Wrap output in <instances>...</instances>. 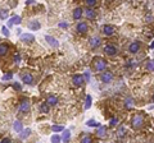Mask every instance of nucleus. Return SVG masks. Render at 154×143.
Here are the masks:
<instances>
[{
    "label": "nucleus",
    "instance_id": "nucleus-1",
    "mask_svg": "<svg viewBox=\"0 0 154 143\" xmlns=\"http://www.w3.org/2000/svg\"><path fill=\"white\" fill-rule=\"evenodd\" d=\"M94 65H95V69H96V70L102 72V70H104V69H105L107 63H105V60H104V59L98 58V59H95V60H94Z\"/></svg>",
    "mask_w": 154,
    "mask_h": 143
},
{
    "label": "nucleus",
    "instance_id": "nucleus-2",
    "mask_svg": "<svg viewBox=\"0 0 154 143\" xmlns=\"http://www.w3.org/2000/svg\"><path fill=\"white\" fill-rule=\"evenodd\" d=\"M142 123H144V119H142V116H141V115H136V116L132 119V125H134V128H135V129L141 128Z\"/></svg>",
    "mask_w": 154,
    "mask_h": 143
},
{
    "label": "nucleus",
    "instance_id": "nucleus-3",
    "mask_svg": "<svg viewBox=\"0 0 154 143\" xmlns=\"http://www.w3.org/2000/svg\"><path fill=\"white\" fill-rule=\"evenodd\" d=\"M104 53H105L107 55H109V56H113V55L117 54V49H116V46H113V45H107V46L104 47Z\"/></svg>",
    "mask_w": 154,
    "mask_h": 143
},
{
    "label": "nucleus",
    "instance_id": "nucleus-4",
    "mask_svg": "<svg viewBox=\"0 0 154 143\" xmlns=\"http://www.w3.org/2000/svg\"><path fill=\"white\" fill-rule=\"evenodd\" d=\"M112 79H113V74H112V73L105 72V73L102 74V82H103V83H111Z\"/></svg>",
    "mask_w": 154,
    "mask_h": 143
},
{
    "label": "nucleus",
    "instance_id": "nucleus-5",
    "mask_svg": "<svg viewBox=\"0 0 154 143\" xmlns=\"http://www.w3.org/2000/svg\"><path fill=\"white\" fill-rule=\"evenodd\" d=\"M72 81H73V84H74V86H79V87L85 83V78H84L82 75H74Z\"/></svg>",
    "mask_w": 154,
    "mask_h": 143
},
{
    "label": "nucleus",
    "instance_id": "nucleus-6",
    "mask_svg": "<svg viewBox=\"0 0 154 143\" xmlns=\"http://www.w3.org/2000/svg\"><path fill=\"white\" fill-rule=\"evenodd\" d=\"M34 40H35V37L31 33H23V35H21V41L22 42H34Z\"/></svg>",
    "mask_w": 154,
    "mask_h": 143
},
{
    "label": "nucleus",
    "instance_id": "nucleus-7",
    "mask_svg": "<svg viewBox=\"0 0 154 143\" xmlns=\"http://www.w3.org/2000/svg\"><path fill=\"white\" fill-rule=\"evenodd\" d=\"M76 30H77V32H80V33H85V32H87V23H85V22H80L79 24H77Z\"/></svg>",
    "mask_w": 154,
    "mask_h": 143
},
{
    "label": "nucleus",
    "instance_id": "nucleus-8",
    "mask_svg": "<svg viewBox=\"0 0 154 143\" xmlns=\"http://www.w3.org/2000/svg\"><path fill=\"white\" fill-rule=\"evenodd\" d=\"M139 49H140V44H139L137 41H135V42H132V44L130 45V47H128V50H130V53H132V54H136V53L139 51Z\"/></svg>",
    "mask_w": 154,
    "mask_h": 143
},
{
    "label": "nucleus",
    "instance_id": "nucleus-9",
    "mask_svg": "<svg viewBox=\"0 0 154 143\" xmlns=\"http://www.w3.org/2000/svg\"><path fill=\"white\" fill-rule=\"evenodd\" d=\"M46 103H48V105L54 106V105H57V103H58V98H57L54 95H49V96H48V98H46Z\"/></svg>",
    "mask_w": 154,
    "mask_h": 143
},
{
    "label": "nucleus",
    "instance_id": "nucleus-10",
    "mask_svg": "<svg viewBox=\"0 0 154 143\" xmlns=\"http://www.w3.org/2000/svg\"><path fill=\"white\" fill-rule=\"evenodd\" d=\"M103 32H104V35H107V36H112V35L114 33V28H113L112 26H104V27H103Z\"/></svg>",
    "mask_w": 154,
    "mask_h": 143
},
{
    "label": "nucleus",
    "instance_id": "nucleus-11",
    "mask_svg": "<svg viewBox=\"0 0 154 143\" xmlns=\"http://www.w3.org/2000/svg\"><path fill=\"white\" fill-rule=\"evenodd\" d=\"M45 40H46V42H49V45H51L53 47H57L59 44H58V41L54 38V37H51V36H45Z\"/></svg>",
    "mask_w": 154,
    "mask_h": 143
},
{
    "label": "nucleus",
    "instance_id": "nucleus-12",
    "mask_svg": "<svg viewBox=\"0 0 154 143\" xmlns=\"http://www.w3.org/2000/svg\"><path fill=\"white\" fill-rule=\"evenodd\" d=\"M90 45H91V47H98V46L100 45V38H99L98 36L91 37V38H90Z\"/></svg>",
    "mask_w": 154,
    "mask_h": 143
},
{
    "label": "nucleus",
    "instance_id": "nucleus-13",
    "mask_svg": "<svg viewBox=\"0 0 154 143\" xmlns=\"http://www.w3.org/2000/svg\"><path fill=\"white\" fill-rule=\"evenodd\" d=\"M22 81H23L25 83H27V84H32L34 78H32V75H31V74L26 73V74H23V75H22Z\"/></svg>",
    "mask_w": 154,
    "mask_h": 143
},
{
    "label": "nucleus",
    "instance_id": "nucleus-14",
    "mask_svg": "<svg viewBox=\"0 0 154 143\" xmlns=\"http://www.w3.org/2000/svg\"><path fill=\"white\" fill-rule=\"evenodd\" d=\"M21 23V17L19 16H16V17H12L8 22V26H13V24H19Z\"/></svg>",
    "mask_w": 154,
    "mask_h": 143
},
{
    "label": "nucleus",
    "instance_id": "nucleus-15",
    "mask_svg": "<svg viewBox=\"0 0 154 143\" xmlns=\"http://www.w3.org/2000/svg\"><path fill=\"white\" fill-rule=\"evenodd\" d=\"M105 133H107V128L103 126V125H99V126H98V132H96L98 137L103 138V137H105Z\"/></svg>",
    "mask_w": 154,
    "mask_h": 143
},
{
    "label": "nucleus",
    "instance_id": "nucleus-16",
    "mask_svg": "<svg viewBox=\"0 0 154 143\" xmlns=\"http://www.w3.org/2000/svg\"><path fill=\"white\" fill-rule=\"evenodd\" d=\"M85 14H86V18L87 19H94L95 17H96V13H95V10H93V9H86V12H85Z\"/></svg>",
    "mask_w": 154,
    "mask_h": 143
},
{
    "label": "nucleus",
    "instance_id": "nucleus-17",
    "mask_svg": "<svg viewBox=\"0 0 154 143\" xmlns=\"http://www.w3.org/2000/svg\"><path fill=\"white\" fill-rule=\"evenodd\" d=\"M28 27H30L32 31H36V30L40 28V23H39L37 21H31V22H28Z\"/></svg>",
    "mask_w": 154,
    "mask_h": 143
},
{
    "label": "nucleus",
    "instance_id": "nucleus-18",
    "mask_svg": "<svg viewBox=\"0 0 154 143\" xmlns=\"http://www.w3.org/2000/svg\"><path fill=\"white\" fill-rule=\"evenodd\" d=\"M81 16H82V9L81 8H77V9L73 10V18L74 19H80Z\"/></svg>",
    "mask_w": 154,
    "mask_h": 143
},
{
    "label": "nucleus",
    "instance_id": "nucleus-19",
    "mask_svg": "<svg viewBox=\"0 0 154 143\" xmlns=\"http://www.w3.org/2000/svg\"><path fill=\"white\" fill-rule=\"evenodd\" d=\"M8 50H9V47L7 46V45H0V56H5L7 54H8Z\"/></svg>",
    "mask_w": 154,
    "mask_h": 143
},
{
    "label": "nucleus",
    "instance_id": "nucleus-20",
    "mask_svg": "<svg viewBox=\"0 0 154 143\" xmlns=\"http://www.w3.org/2000/svg\"><path fill=\"white\" fill-rule=\"evenodd\" d=\"M28 109H30V103H28V101H27V100L22 101V103H21V111L25 112V111H27Z\"/></svg>",
    "mask_w": 154,
    "mask_h": 143
},
{
    "label": "nucleus",
    "instance_id": "nucleus-21",
    "mask_svg": "<svg viewBox=\"0 0 154 143\" xmlns=\"http://www.w3.org/2000/svg\"><path fill=\"white\" fill-rule=\"evenodd\" d=\"M90 107H91V96L87 95V96H86V100H85V109L87 110V109H90Z\"/></svg>",
    "mask_w": 154,
    "mask_h": 143
},
{
    "label": "nucleus",
    "instance_id": "nucleus-22",
    "mask_svg": "<svg viewBox=\"0 0 154 143\" xmlns=\"http://www.w3.org/2000/svg\"><path fill=\"white\" fill-rule=\"evenodd\" d=\"M30 134H31V129H28V128H27L26 130H21V138H22V139L27 138Z\"/></svg>",
    "mask_w": 154,
    "mask_h": 143
},
{
    "label": "nucleus",
    "instance_id": "nucleus-23",
    "mask_svg": "<svg viewBox=\"0 0 154 143\" xmlns=\"http://www.w3.org/2000/svg\"><path fill=\"white\" fill-rule=\"evenodd\" d=\"M13 128H14V130H16V132H21L23 126H22L21 121H18V120H17V121H14V125H13Z\"/></svg>",
    "mask_w": 154,
    "mask_h": 143
},
{
    "label": "nucleus",
    "instance_id": "nucleus-24",
    "mask_svg": "<svg viewBox=\"0 0 154 143\" xmlns=\"http://www.w3.org/2000/svg\"><path fill=\"white\" fill-rule=\"evenodd\" d=\"M40 110H41V112L42 114H48L49 112V105L45 102V103H42L41 105V107H40Z\"/></svg>",
    "mask_w": 154,
    "mask_h": 143
},
{
    "label": "nucleus",
    "instance_id": "nucleus-25",
    "mask_svg": "<svg viewBox=\"0 0 154 143\" xmlns=\"http://www.w3.org/2000/svg\"><path fill=\"white\" fill-rule=\"evenodd\" d=\"M86 124H87V126H96V128L100 125V124H99L98 121H95L94 119H90V120H87V123H86Z\"/></svg>",
    "mask_w": 154,
    "mask_h": 143
},
{
    "label": "nucleus",
    "instance_id": "nucleus-26",
    "mask_svg": "<svg viewBox=\"0 0 154 143\" xmlns=\"http://www.w3.org/2000/svg\"><path fill=\"white\" fill-rule=\"evenodd\" d=\"M69 137H71V132H69V130H64V132H63V140H64V142L69 140Z\"/></svg>",
    "mask_w": 154,
    "mask_h": 143
},
{
    "label": "nucleus",
    "instance_id": "nucleus-27",
    "mask_svg": "<svg viewBox=\"0 0 154 143\" xmlns=\"http://www.w3.org/2000/svg\"><path fill=\"white\" fill-rule=\"evenodd\" d=\"M51 129H53V132H62V130H64V128L62 125H53Z\"/></svg>",
    "mask_w": 154,
    "mask_h": 143
},
{
    "label": "nucleus",
    "instance_id": "nucleus-28",
    "mask_svg": "<svg viewBox=\"0 0 154 143\" xmlns=\"http://www.w3.org/2000/svg\"><path fill=\"white\" fill-rule=\"evenodd\" d=\"M132 103H134V100L130 97V98H127L126 101H125V106L126 107H130V106H132Z\"/></svg>",
    "mask_w": 154,
    "mask_h": 143
},
{
    "label": "nucleus",
    "instance_id": "nucleus-29",
    "mask_svg": "<svg viewBox=\"0 0 154 143\" xmlns=\"http://www.w3.org/2000/svg\"><path fill=\"white\" fill-rule=\"evenodd\" d=\"M86 5L87 7H95L96 5V0H86Z\"/></svg>",
    "mask_w": 154,
    "mask_h": 143
},
{
    "label": "nucleus",
    "instance_id": "nucleus-30",
    "mask_svg": "<svg viewBox=\"0 0 154 143\" xmlns=\"http://www.w3.org/2000/svg\"><path fill=\"white\" fill-rule=\"evenodd\" d=\"M146 68H148V70H154V60H150V61L148 63Z\"/></svg>",
    "mask_w": 154,
    "mask_h": 143
},
{
    "label": "nucleus",
    "instance_id": "nucleus-31",
    "mask_svg": "<svg viewBox=\"0 0 154 143\" xmlns=\"http://www.w3.org/2000/svg\"><path fill=\"white\" fill-rule=\"evenodd\" d=\"M2 32H3V35H4L5 37H8V36H9V30H8V28H7L5 26H4V27L2 28Z\"/></svg>",
    "mask_w": 154,
    "mask_h": 143
},
{
    "label": "nucleus",
    "instance_id": "nucleus-32",
    "mask_svg": "<svg viewBox=\"0 0 154 143\" xmlns=\"http://www.w3.org/2000/svg\"><path fill=\"white\" fill-rule=\"evenodd\" d=\"M7 16H8V12H7V10H0V18L5 19V18H7Z\"/></svg>",
    "mask_w": 154,
    "mask_h": 143
},
{
    "label": "nucleus",
    "instance_id": "nucleus-33",
    "mask_svg": "<svg viewBox=\"0 0 154 143\" xmlns=\"http://www.w3.org/2000/svg\"><path fill=\"white\" fill-rule=\"evenodd\" d=\"M84 78H85L87 82L90 81V70H86V72H85V74H84Z\"/></svg>",
    "mask_w": 154,
    "mask_h": 143
},
{
    "label": "nucleus",
    "instance_id": "nucleus-34",
    "mask_svg": "<svg viewBox=\"0 0 154 143\" xmlns=\"http://www.w3.org/2000/svg\"><path fill=\"white\" fill-rule=\"evenodd\" d=\"M12 73H9V74H5L4 77H3V81H9V79H12Z\"/></svg>",
    "mask_w": 154,
    "mask_h": 143
},
{
    "label": "nucleus",
    "instance_id": "nucleus-35",
    "mask_svg": "<svg viewBox=\"0 0 154 143\" xmlns=\"http://www.w3.org/2000/svg\"><path fill=\"white\" fill-rule=\"evenodd\" d=\"M125 133H126L125 128H119V130H118V135H119V137H123V135H125Z\"/></svg>",
    "mask_w": 154,
    "mask_h": 143
},
{
    "label": "nucleus",
    "instance_id": "nucleus-36",
    "mask_svg": "<svg viewBox=\"0 0 154 143\" xmlns=\"http://www.w3.org/2000/svg\"><path fill=\"white\" fill-rule=\"evenodd\" d=\"M58 26H59L60 28H67V27H68V23H67V22H60Z\"/></svg>",
    "mask_w": 154,
    "mask_h": 143
},
{
    "label": "nucleus",
    "instance_id": "nucleus-37",
    "mask_svg": "<svg viewBox=\"0 0 154 143\" xmlns=\"http://www.w3.org/2000/svg\"><path fill=\"white\" fill-rule=\"evenodd\" d=\"M59 140H60L59 135H53L51 137V142H59Z\"/></svg>",
    "mask_w": 154,
    "mask_h": 143
},
{
    "label": "nucleus",
    "instance_id": "nucleus-38",
    "mask_svg": "<svg viewBox=\"0 0 154 143\" xmlns=\"http://www.w3.org/2000/svg\"><path fill=\"white\" fill-rule=\"evenodd\" d=\"M91 142V138L90 137H85V138H82V143H90Z\"/></svg>",
    "mask_w": 154,
    "mask_h": 143
},
{
    "label": "nucleus",
    "instance_id": "nucleus-39",
    "mask_svg": "<svg viewBox=\"0 0 154 143\" xmlns=\"http://www.w3.org/2000/svg\"><path fill=\"white\" fill-rule=\"evenodd\" d=\"M13 87H14V89H17V91H21V89H22L21 84H18V83H14V84H13Z\"/></svg>",
    "mask_w": 154,
    "mask_h": 143
},
{
    "label": "nucleus",
    "instance_id": "nucleus-40",
    "mask_svg": "<svg viewBox=\"0 0 154 143\" xmlns=\"http://www.w3.org/2000/svg\"><path fill=\"white\" fill-rule=\"evenodd\" d=\"M117 121H118V120H117V119H114V118H113V119H111V125H116V124H117Z\"/></svg>",
    "mask_w": 154,
    "mask_h": 143
},
{
    "label": "nucleus",
    "instance_id": "nucleus-41",
    "mask_svg": "<svg viewBox=\"0 0 154 143\" xmlns=\"http://www.w3.org/2000/svg\"><path fill=\"white\" fill-rule=\"evenodd\" d=\"M14 60H16L17 63H19V61H21V56H19V55H17V56H14Z\"/></svg>",
    "mask_w": 154,
    "mask_h": 143
},
{
    "label": "nucleus",
    "instance_id": "nucleus-42",
    "mask_svg": "<svg viewBox=\"0 0 154 143\" xmlns=\"http://www.w3.org/2000/svg\"><path fill=\"white\" fill-rule=\"evenodd\" d=\"M2 142H3V143H5V142H10V139H9V138H4Z\"/></svg>",
    "mask_w": 154,
    "mask_h": 143
},
{
    "label": "nucleus",
    "instance_id": "nucleus-43",
    "mask_svg": "<svg viewBox=\"0 0 154 143\" xmlns=\"http://www.w3.org/2000/svg\"><path fill=\"white\" fill-rule=\"evenodd\" d=\"M150 47H151V49H153V47H154V41H153V42H151V45H150Z\"/></svg>",
    "mask_w": 154,
    "mask_h": 143
},
{
    "label": "nucleus",
    "instance_id": "nucleus-44",
    "mask_svg": "<svg viewBox=\"0 0 154 143\" xmlns=\"http://www.w3.org/2000/svg\"><path fill=\"white\" fill-rule=\"evenodd\" d=\"M153 101H154V95H153Z\"/></svg>",
    "mask_w": 154,
    "mask_h": 143
}]
</instances>
